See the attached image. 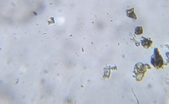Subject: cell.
I'll return each instance as SVG.
<instances>
[{
  "label": "cell",
  "instance_id": "cell-1",
  "mask_svg": "<svg viewBox=\"0 0 169 104\" xmlns=\"http://www.w3.org/2000/svg\"><path fill=\"white\" fill-rule=\"evenodd\" d=\"M151 62L157 69H161L163 66V59H162L161 56L159 53L158 49H155L154 50V54H153V56L151 58Z\"/></svg>",
  "mask_w": 169,
  "mask_h": 104
},
{
  "label": "cell",
  "instance_id": "cell-2",
  "mask_svg": "<svg viewBox=\"0 0 169 104\" xmlns=\"http://www.w3.org/2000/svg\"><path fill=\"white\" fill-rule=\"evenodd\" d=\"M152 43H153V42L151 39L142 37V39H141V44H142V46H143L145 49H148L149 47H151Z\"/></svg>",
  "mask_w": 169,
  "mask_h": 104
},
{
  "label": "cell",
  "instance_id": "cell-3",
  "mask_svg": "<svg viewBox=\"0 0 169 104\" xmlns=\"http://www.w3.org/2000/svg\"><path fill=\"white\" fill-rule=\"evenodd\" d=\"M126 16L130 18H133V19H136L137 17H136V15L134 14V10L133 8H131L130 10H126Z\"/></svg>",
  "mask_w": 169,
  "mask_h": 104
},
{
  "label": "cell",
  "instance_id": "cell-4",
  "mask_svg": "<svg viewBox=\"0 0 169 104\" xmlns=\"http://www.w3.org/2000/svg\"><path fill=\"white\" fill-rule=\"evenodd\" d=\"M135 35H142V33H143V28L141 27V26H138V27H136L135 28Z\"/></svg>",
  "mask_w": 169,
  "mask_h": 104
}]
</instances>
